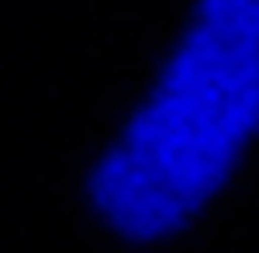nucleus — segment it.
Here are the masks:
<instances>
[{
    "mask_svg": "<svg viewBox=\"0 0 259 253\" xmlns=\"http://www.w3.org/2000/svg\"><path fill=\"white\" fill-rule=\"evenodd\" d=\"M259 135V0H197L151 92L85 174V204L125 240L190 227Z\"/></svg>",
    "mask_w": 259,
    "mask_h": 253,
    "instance_id": "nucleus-1",
    "label": "nucleus"
}]
</instances>
